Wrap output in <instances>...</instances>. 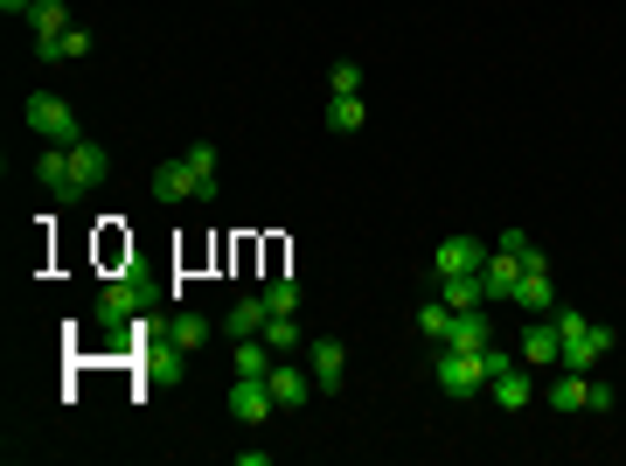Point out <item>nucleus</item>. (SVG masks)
Listing matches in <instances>:
<instances>
[{
  "instance_id": "obj_14",
  "label": "nucleus",
  "mask_w": 626,
  "mask_h": 466,
  "mask_svg": "<svg viewBox=\"0 0 626 466\" xmlns=\"http://www.w3.org/2000/svg\"><path fill=\"white\" fill-rule=\"evenodd\" d=\"M306 369H313V391H342V376H349V348L342 342H313L306 348Z\"/></svg>"
},
{
  "instance_id": "obj_9",
  "label": "nucleus",
  "mask_w": 626,
  "mask_h": 466,
  "mask_svg": "<svg viewBox=\"0 0 626 466\" xmlns=\"http://www.w3.org/2000/svg\"><path fill=\"white\" fill-rule=\"evenodd\" d=\"M515 286H522V257H515V251H502V244H487L481 293H487V300H515Z\"/></svg>"
},
{
  "instance_id": "obj_22",
  "label": "nucleus",
  "mask_w": 626,
  "mask_h": 466,
  "mask_svg": "<svg viewBox=\"0 0 626 466\" xmlns=\"http://www.w3.org/2000/svg\"><path fill=\"white\" fill-rule=\"evenodd\" d=\"M300 342H306V334H300V314H272V321H265V348H272V355H293Z\"/></svg>"
},
{
  "instance_id": "obj_23",
  "label": "nucleus",
  "mask_w": 626,
  "mask_h": 466,
  "mask_svg": "<svg viewBox=\"0 0 626 466\" xmlns=\"http://www.w3.org/2000/svg\"><path fill=\"white\" fill-rule=\"evenodd\" d=\"M272 348H265V334H251V342H238V376H272Z\"/></svg>"
},
{
  "instance_id": "obj_18",
  "label": "nucleus",
  "mask_w": 626,
  "mask_h": 466,
  "mask_svg": "<svg viewBox=\"0 0 626 466\" xmlns=\"http://www.w3.org/2000/svg\"><path fill=\"white\" fill-rule=\"evenodd\" d=\"M209 334H216V327H209V314H174V327H168V348H174V355H195V348L209 342Z\"/></svg>"
},
{
  "instance_id": "obj_28",
  "label": "nucleus",
  "mask_w": 626,
  "mask_h": 466,
  "mask_svg": "<svg viewBox=\"0 0 626 466\" xmlns=\"http://www.w3.org/2000/svg\"><path fill=\"white\" fill-rule=\"evenodd\" d=\"M613 404H619V391H613V383H598V376H592V411H613Z\"/></svg>"
},
{
  "instance_id": "obj_8",
  "label": "nucleus",
  "mask_w": 626,
  "mask_h": 466,
  "mask_svg": "<svg viewBox=\"0 0 626 466\" xmlns=\"http://www.w3.org/2000/svg\"><path fill=\"white\" fill-rule=\"evenodd\" d=\"M272 383L265 376H238V391H230V418H238V425H265L272 418Z\"/></svg>"
},
{
  "instance_id": "obj_12",
  "label": "nucleus",
  "mask_w": 626,
  "mask_h": 466,
  "mask_svg": "<svg viewBox=\"0 0 626 466\" xmlns=\"http://www.w3.org/2000/svg\"><path fill=\"white\" fill-rule=\"evenodd\" d=\"M557 355H564L557 321H551V314H529V327H522V362H529V369H551Z\"/></svg>"
},
{
  "instance_id": "obj_5",
  "label": "nucleus",
  "mask_w": 626,
  "mask_h": 466,
  "mask_svg": "<svg viewBox=\"0 0 626 466\" xmlns=\"http://www.w3.org/2000/svg\"><path fill=\"white\" fill-rule=\"evenodd\" d=\"M29 29H36V57L57 63V49L70 36V8H63V0H36V8H29Z\"/></svg>"
},
{
  "instance_id": "obj_6",
  "label": "nucleus",
  "mask_w": 626,
  "mask_h": 466,
  "mask_svg": "<svg viewBox=\"0 0 626 466\" xmlns=\"http://www.w3.org/2000/svg\"><path fill=\"white\" fill-rule=\"evenodd\" d=\"M272 404L279 411H306L313 397H321V391H313V369H300V362H272Z\"/></svg>"
},
{
  "instance_id": "obj_11",
  "label": "nucleus",
  "mask_w": 626,
  "mask_h": 466,
  "mask_svg": "<svg viewBox=\"0 0 626 466\" xmlns=\"http://www.w3.org/2000/svg\"><path fill=\"white\" fill-rule=\"evenodd\" d=\"M104 174H112V153H104L98 140H77V146H70V195H84V189H98Z\"/></svg>"
},
{
  "instance_id": "obj_29",
  "label": "nucleus",
  "mask_w": 626,
  "mask_h": 466,
  "mask_svg": "<svg viewBox=\"0 0 626 466\" xmlns=\"http://www.w3.org/2000/svg\"><path fill=\"white\" fill-rule=\"evenodd\" d=\"M36 8V0H0V14H29Z\"/></svg>"
},
{
  "instance_id": "obj_2",
  "label": "nucleus",
  "mask_w": 626,
  "mask_h": 466,
  "mask_svg": "<svg viewBox=\"0 0 626 466\" xmlns=\"http://www.w3.org/2000/svg\"><path fill=\"white\" fill-rule=\"evenodd\" d=\"M29 133H36L42 146H77V140H84V125H77V112L63 105L57 91H36V98H29Z\"/></svg>"
},
{
  "instance_id": "obj_15",
  "label": "nucleus",
  "mask_w": 626,
  "mask_h": 466,
  "mask_svg": "<svg viewBox=\"0 0 626 466\" xmlns=\"http://www.w3.org/2000/svg\"><path fill=\"white\" fill-rule=\"evenodd\" d=\"M487 342H494L487 306H466V314H453V327H446V342H438V348H487Z\"/></svg>"
},
{
  "instance_id": "obj_20",
  "label": "nucleus",
  "mask_w": 626,
  "mask_h": 466,
  "mask_svg": "<svg viewBox=\"0 0 626 466\" xmlns=\"http://www.w3.org/2000/svg\"><path fill=\"white\" fill-rule=\"evenodd\" d=\"M438 300L453 306V314H466V306H487L481 293V272H460V278H438Z\"/></svg>"
},
{
  "instance_id": "obj_25",
  "label": "nucleus",
  "mask_w": 626,
  "mask_h": 466,
  "mask_svg": "<svg viewBox=\"0 0 626 466\" xmlns=\"http://www.w3.org/2000/svg\"><path fill=\"white\" fill-rule=\"evenodd\" d=\"M327 98H362V63H334L327 70Z\"/></svg>"
},
{
  "instance_id": "obj_24",
  "label": "nucleus",
  "mask_w": 626,
  "mask_h": 466,
  "mask_svg": "<svg viewBox=\"0 0 626 466\" xmlns=\"http://www.w3.org/2000/svg\"><path fill=\"white\" fill-rule=\"evenodd\" d=\"M446 327H453V306H446V300H425V306H417V334L446 342Z\"/></svg>"
},
{
  "instance_id": "obj_19",
  "label": "nucleus",
  "mask_w": 626,
  "mask_h": 466,
  "mask_svg": "<svg viewBox=\"0 0 626 466\" xmlns=\"http://www.w3.org/2000/svg\"><path fill=\"white\" fill-rule=\"evenodd\" d=\"M362 125H370V105H362V98H327V133L355 140Z\"/></svg>"
},
{
  "instance_id": "obj_7",
  "label": "nucleus",
  "mask_w": 626,
  "mask_h": 466,
  "mask_svg": "<svg viewBox=\"0 0 626 466\" xmlns=\"http://www.w3.org/2000/svg\"><path fill=\"white\" fill-rule=\"evenodd\" d=\"M147 189H153V202H168V210H174V202H195L202 174H195V161H161V168H153V181H147Z\"/></svg>"
},
{
  "instance_id": "obj_17",
  "label": "nucleus",
  "mask_w": 626,
  "mask_h": 466,
  "mask_svg": "<svg viewBox=\"0 0 626 466\" xmlns=\"http://www.w3.org/2000/svg\"><path fill=\"white\" fill-rule=\"evenodd\" d=\"M265 321H272V306H265V293H258V300H238V306H230L223 334H230V342H251V334H265Z\"/></svg>"
},
{
  "instance_id": "obj_13",
  "label": "nucleus",
  "mask_w": 626,
  "mask_h": 466,
  "mask_svg": "<svg viewBox=\"0 0 626 466\" xmlns=\"http://www.w3.org/2000/svg\"><path fill=\"white\" fill-rule=\"evenodd\" d=\"M487 397L502 404V411H529V404H536V376H529V362H508V369L487 383Z\"/></svg>"
},
{
  "instance_id": "obj_1",
  "label": "nucleus",
  "mask_w": 626,
  "mask_h": 466,
  "mask_svg": "<svg viewBox=\"0 0 626 466\" xmlns=\"http://www.w3.org/2000/svg\"><path fill=\"white\" fill-rule=\"evenodd\" d=\"M551 321H557V342H564L557 362H564V369H585V376H592L598 362L613 355V342H619L606 321H585V314H571V306H564V314H551Z\"/></svg>"
},
{
  "instance_id": "obj_21",
  "label": "nucleus",
  "mask_w": 626,
  "mask_h": 466,
  "mask_svg": "<svg viewBox=\"0 0 626 466\" xmlns=\"http://www.w3.org/2000/svg\"><path fill=\"white\" fill-rule=\"evenodd\" d=\"M36 174H42V189H49V195H70V146H42Z\"/></svg>"
},
{
  "instance_id": "obj_10",
  "label": "nucleus",
  "mask_w": 626,
  "mask_h": 466,
  "mask_svg": "<svg viewBox=\"0 0 626 466\" xmlns=\"http://www.w3.org/2000/svg\"><path fill=\"white\" fill-rule=\"evenodd\" d=\"M481 265H487V244L481 237H446V244L432 251V272L438 278H460V272H481Z\"/></svg>"
},
{
  "instance_id": "obj_4",
  "label": "nucleus",
  "mask_w": 626,
  "mask_h": 466,
  "mask_svg": "<svg viewBox=\"0 0 626 466\" xmlns=\"http://www.w3.org/2000/svg\"><path fill=\"white\" fill-rule=\"evenodd\" d=\"M515 306L522 314H551L557 306V286H551V257H543L529 244V257H522V286H515Z\"/></svg>"
},
{
  "instance_id": "obj_3",
  "label": "nucleus",
  "mask_w": 626,
  "mask_h": 466,
  "mask_svg": "<svg viewBox=\"0 0 626 466\" xmlns=\"http://www.w3.org/2000/svg\"><path fill=\"white\" fill-rule=\"evenodd\" d=\"M140 314H147V286H133V278H112V286L98 293V306H91L98 327H133Z\"/></svg>"
},
{
  "instance_id": "obj_16",
  "label": "nucleus",
  "mask_w": 626,
  "mask_h": 466,
  "mask_svg": "<svg viewBox=\"0 0 626 466\" xmlns=\"http://www.w3.org/2000/svg\"><path fill=\"white\" fill-rule=\"evenodd\" d=\"M543 404L564 411V418H571V411H592V376H585V369H564L551 391H543Z\"/></svg>"
},
{
  "instance_id": "obj_27",
  "label": "nucleus",
  "mask_w": 626,
  "mask_h": 466,
  "mask_svg": "<svg viewBox=\"0 0 626 466\" xmlns=\"http://www.w3.org/2000/svg\"><path fill=\"white\" fill-rule=\"evenodd\" d=\"M70 57H91V29H70V36H63V49H57V63H70Z\"/></svg>"
},
{
  "instance_id": "obj_26",
  "label": "nucleus",
  "mask_w": 626,
  "mask_h": 466,
  "mask_svg": "<svg viewBox=\"0 0 626 466\" xmlns=\"http://www.w3.org/2000/svg\"><path fill=\"white\" fill-rule=\"evenodd\" d=\"M265 306H272V314H300V278H272Z\"/></svg>"
}]
</instances>
